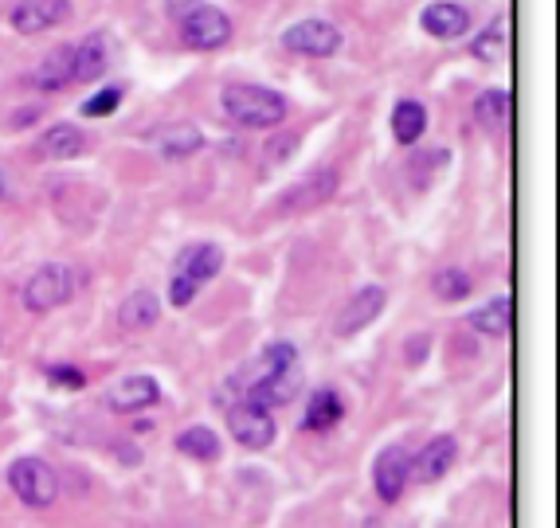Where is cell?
Returning <instances> with one entry per match:
<instances>
[{
    "label": "cell",
    "mask_w": 560,
    "mask_h": 528,
    "mask_svg": "<svg viewBox=\"0 0 560 528\" xmlns=\"http://www.w3.org/2000/svg\"><path fill=\"white\" fill-rule=\"evenodd\" d=\"M298 388H302V372H298V364H290L282 372H271V376L255 380L247 399L259 403V407H279V403H290V399L298 396Z\"/></svg>",
    "instance_id": "cell-15"
},
{
    "label": "cell",
    "mask_w": 560,
    "mask_h": 528,
    "mask_svg": "<svg viewBox=\"0 0 560 528\" xmlns=\"http://www.w3.org/2000/svg\"><path fill=\"white\" fill-rule=\"evenodd\" d=\"M427 130V106L416 102V98H404V102H396V110H392V137L400 141V145H416Z\"/></svg>",
    "instance_id": "cell-22"
},
{
    "label": "cell",
    "mask_w": 560,
    "mask_h": 528,
    "mask_svg": "<svg viewBox=\"0 0 560 528\" xmlns=\"http://www.w3.org/2000/svg\"><path fill=\"white\" fill-rule=\"evenodd\" d=\"M200 149H204V133L196 130V126H188V122H177L165 133H157V153L169 157V161H185V157L200 153Z\"/></svg>",
    "instance_id": "cell-20"
},
{
    "label": "cell",
    "mask_w": 560,
    "mask_h": 528,
    "mask_svg": "<svg viewBox=\"0 0 560 528\" xmlns=\"http://www.w3.org/2000/svg\"><path fill=\"white\" fill-rule=\"evenodd\" d=\"M47 380H51L55 388H71V392H79V388L87 384V376H83L79 368H71V364H55V368H47Z\"/></svg>",
    "instance_id": "cell-30"
},
{
    "label": "cell",
    "mask_w": 560,
    "mask_h": 528,
    "mask_svg": "<svg viewBox=\"0 0 560 528\" xmlns=\"http://www.w3.org/2000/svg\"><path fill=\"white\" fill-rule=\"evenodd\" d=\"M423 349H427V345H412V349H408V360H420Z\"/></svg>",
    "instance_id": "cell-33"
},
{
    "label": "cell",
    "mask_w": 560,
    "mask_h": 528,
    "mask_svg": "<svg viewBox=\"0 0 560 528\" xmlns=\"http://www.w3.org/2000/svg\"><path fill=\"white\" fill-rule=\"evenodd\" d=\"M408 470H412V458H408L404 446H388V450H380L373 482H376V497H380L384 505L400 501V493H404V485H408Z\"/></svg>",
    "instance_id": "cell-10"
},
{
    "label": "cell",
    "mask_w": 560,
    "mask_h": 528,
    "mask_svg": "<svg viewBox=\"0 0 560 528\" xmlns=\"http://www.w3.org/2000/svg\"><path fill=\"white\" fill-rule=\"evenodd\" d=\"M122 94H126V87H102L98 94H91L87 102H83V118H106V114H114L118 106H122Z\"/></svg>",
    "instance_id": "cell-29"
},
{
    "label": "cell",
    "mask_w": 560,
    "mask_h": 528,
    "mask_svg": "<svg viewBox=\"0 0 560 528\" xmlns=\"http://www.w3.org/2000/svg\"><path fill=\"white\" fill-rule=\"evenodd\" d=\"M220 266H224V251H220L216 243H196V247H188L185 255L177 259V270H173L169 302L177 309L188 306V302L196 298V290L220 274Z\"/></svg>",
    "instance_id": "cell-2"
},
{
    "label": "cell",
    "mask_w": 560,
    "mask_h": 528,
    "mask_svg": "<svg viewBox=\"0 0 560 528\" xmlns=\"http://www.w3.org/2000/svg\"><path fill=\"white\" fill-rule=\"evenodd\" d=\"M470 329H478L482 337H506L514 329V302L510 298H494L482 309L470 313Z\"/></svg>",
    "instance_id": "cell-21"
},
{
    "label": "cell",
    "mask_w": 560,
    "mask_h": 528,
    "mask_svg": "<svg viewBox=\"0 0 560 528\" xmlns=\"http://www.w3.org/2000/svg\"><path fill=\"white\" fill-rule=\"evenodd\" d=\"M455 454H459V442L451 439V435L431 439L420 454L412 458L408 478H416V485H435L439 478H447V470L455 466Z\"/></svg>",
    "instance_id": "cell-11"
},
{
    "label": "cell",
    "mask_w": 560,
    "mask_h": 528,
    "mask_svg": "<svg viewBox=\"0 0 560 528\" xmlns=\"http://www.w3.org/2000/svg\"><path fill=\"white\" fill-rule=\"evenodd\" d=\"M106 40L102 36H87L83 44H75V83H94L106 71Z\"/></svg>",
    "instance_id": "cell-24"
},
{
    "label": "cell",
    "mask_w": 560,
    "mask_h": 528,
    "mask_svg": "<svg viewBox=\"0 0 560 528\" xmlns=\"http://www.w3.org/2000/svg\"><path fill=\"white\" fill-rule=\"evenodd\" d=\"M87 149V133L79 130V126H71V122H55V126H47L40 133V145H36V153L47 157V161H71V157H79Z\"/></svg>",
    "instance_id": "cell-16"
},
{
    "label": "cell",
    "mask_w": 560,
    "mask_h": 528,
    "mask_svg": "<svg viewBox=\"0 0 560 528\" xmlns=\"http://www.w3.org/2000/svg\"><path fill=\"white\" fill-rule=\"evenodd\" d=\"M196 8H200V0H165V12H169L177 24L185 20L188 12H196Z\"/></svg>",
    "instance_id": "cell-31"
},
{
    "label": "cell",
    "mask_w": 560,
    "mask_h": 528,
    "mask_svg": "<svg viewBox=\"0 0 560 528\" xmlns=\"http://www.w3.org/2000/svg\"><path fill=\"white\" fill-rule=\"evenodd\" d=\"M8 485L32 509H47L59 497V478H55V470L47 466L44 458H20V462H12L8 466Z\"/></svg>",
    "instance_id": "cell-3"
},
{
    "label": "cell",
    "mask_w": 560,
    "mask_h": 528,
    "mask_svg": "<svg viewBox=\"0 0 560 528\" xmlns=\"http://www.w3.org/2000/svg\"><path fill=\"white\" fill-rule=\"evenodd\" d=\"M431 290H435V298H443V302H463L470 290H474V282H470L467 270H439V274L431 278Z\"/></svg>",
    "instance_id": "cell-28"
},
{
    "label": "cell",
    "mask_w": 560,
    "mask_h": 528,
    "mask_svg": "<svg viewBox=\"0 0 560 528\" xmlns=\"http://www.w3.org/2000/svg\"><path fill=\"white\" fill-rule=\"evenodd\" d=\"M0 200H12V188H8V176L0 173Z\"/></svg>",
    "instance_id": "cell-32"
},
{
    "label": "cell",
    "mask_w": 560,
    "mask_h": 528,
    "mask_svg": "<svg viewBox=\"0 0 560 528\" xmlns=\"http://www.w3.org/2000/svg\"><path fill=\"white\" fill-rule=\"evenodd\" d=\"M290 364H298V349L290 341H271L267 349L255 356V364H251V384L263 380V376H271V372L290 368Z\"/></svg>",
    "instance_id": "cell-25"
},
{
    "label": "cell",
    "mask_w": 560,
    "mask_h": 528,
    "mask_svg": "<svg viewBox=\"0 0 560 528\" xmlns=\"http://www.w3.org/2000/svg\"><path fill=\"white\" fill-rule=\"evenodd\" d=\"M224 114L243 130H275L286 122V98L271 87H251V83H235L220 94Z\"/></svg>",
    "instance_id": "cell-1"
},
{
    "label": "cell",
    "mask_w": 560,
    "mask_h": 528,
    "mask_svg": "<svg viewBox=\"0 0 560 528\" xmlns=\"http://www.w3.org/2000/svg\"><path fill=\"white\" fill-rule=\"evenodd\" d=\"M71 294H75V274H71V266L47 263L28 278V286H24V306L32 309V313H51V309L67 306Z\"/></svg>",
    "instance_id": "cell-4"
},
{
    "label": "cell",
    "mask_w": 560,
    "mask_h": 528,
    "mask_svg": "<svg viewBox=\"0 0 560 528\" xmlns=\"http://www.w3.org/2000/svg\"><path fill=\"white\" fill-rule=\"evenodd\" d=\"M282 47L294 51V55H314V59H329L337 47H341V32L329 24V20H298L282 32Z\"/></svg>",
    "instance_id": "cell-7"
},
{
    "label": "cell",
    "mask_w": 560,
    "mask_h": 528,
    "mask_svg": "<svg viewBox=\"0 0 560 528\" xmlns=\"http://www.w3.org/2000/svg\"><path fill=\"white\" fill-rule=\"evenodd\" d=\"M161 321V298L153 290H134L122 306H118V325L126 333H145Z\"/></svg>",
    "instance_id": "cell-18"
},
{
    "label": "cell",
    "mask_w": 560,
    "mask_h": 528,
    "mask_svg": "<svg viewBox=\"0 0 560 528\" xmlns=\"http://www.w3.org/2000/svg\"><path fill=\"white\" fill-rule=\"evenodd\" d=\"M177 450L196 458V462H216L220 458V435H212L208 427H188L177 435Z\"/></svg>",
    "instance_id": "cell-26"
},
{
    "label": "cell",
    "mask_w": 560,
    "mask_h": 528,
    "mask_svg": "<svg viewBox=\"0 0 560 528\" xmlns=\"http://www.w3.org/2000/svg\"><path fill=\"white\" fill-rule=\"evenodd\" d=\"M388 306V294L380 290V286H365V290H357L345 309H341V317H337V325H333V333L337 337H353V333H361L365 325H373L376 317H380V309Z\"/></svg>",
    "instance_id": "cell-9"
},
{
    "label": "cell",
    "mask_w": 560,
    "mask_h": 528,
    "mask_svg": "<svg viewBox=\"0 0 560 528\" xmlns=\"http://www.w3.org/2000/svg\"><path fill=\"white\" fill-rule=\"evenodd\" d=\"M110 411H118V415H134V411H145V407H153V403H161V388H157V380L153 376H126V380H118L114 388H110Z\"/></svg>",
    "instance_id": "cell-14"
},
{
    "label": "cell",
    "mask_w": 560,
    "mask_h": 528,
    "mask_svg": "<svg viewBox=\"0 0 560 528\" xmlns=\"http://www.w3.org/2000/svg\"><path fill=\"white\" fill-rule=\"evenodd\" d=\"M420 28L431 40H463L470 28V12L455 0H435L423 8Z\"/></svg>",
    "instance_id": "cell-12"
},
{
    "label": "cell",
    "mask_w": 560,
    "mask_h": 528,
    "mask_svg": "<svg viewBox=\"0 0 560 528\" xmlns=\"http://www.w3.org/2000/svg\"><path fill=\"white\" fill-rule=\"evenodd\" d=\"M333 192H337V173H333V169H318V173L302 176V180L282 196V208H290V212H314V208L326 204Z\"/></svg>",
    "instance_id": "cell-13"
},
{
    "label": "cell",
    "mask_w": 560,
    "mask_h": 528,
    "mask_svg": "<svg viewBox=\"0 0 560 528\" xmlns=\"http://www.w3.org/2000/svg\"><path fill=\"white\" fill-rule=\"evenodd\" d=\"M228 431H232V439L239 442V446H247V450H267V446L275 442V419H271L267 407L243 399V403H235L232 411H228Z\"/></svg>",
    "instance_id": "cell-6"
},
{
    "label": "cell",
    "mask_w": 560,
    "mask_h": 528,
    "mask_svg": "<svg viewBox=\"0 0 560 528\" xmlns=\"http://www.w3.org/2000/svg\"><path fill=\"white\" fill-rule=\"evenodd\" d=\"M506 47H510V32H506V20L498 16V20H490V28H482L470 55L482 59V63H498V59H506Z\"/></svg>",
    "instance_id": "cell-27"
},
{
    "label": "cell",
    "mask_w": 560,
    "mask_h": 528,
    "mask_svg": "<svg viewBox=\"0 0 560 528\" xmlns=\"http://www.w3.org/2000/svg\"><path fill=\"white\" fill-rule=\"evenodd\" d=\"M341 415H345L341 396H337L333 388H322V392H314V399L306 403V419H302V427H306V431H329V427L341 423Z\"/></svg>",
    "instance_id": "cell-23"
},
{
    "label": "cell",
    "mask_w": 560,
    "mask_h": 528,
    "mask_svg": "<svg viewBox=\"0 0 560 528\" xmlns=\"http://www.w3.org/2000/svg\"><path fill=\"white\" fill-rule=\"evenodd\" d=\"M36 87L40 90H63V87H71L75 83V47L71 44H59V47H51L47 51V59L36 67Z\"/></svg>",
    "instance_id": "cell-17"
},
{
    "label": "cell",
    "mask_w": 560,
    "mask_h": 528,
    "mask_svg": "<svg viewBox=\"0 0 560 528\" xmlns=\"http://www.w3.org/2000/svg\"><path fill=\"white\" fill-rule=\"evenodd\" d=\"M474 118H478L486 130H502V126H510V122H514V94L502 87L482 90V94L474 98Z\"/></svg>",
    "instance_id": "cell-19"
},
{
    "label": "cell",
    "mask_w": 560,
    "mask_h": 528,
    "mask_svg": "<svg viewBox=\"0 0 560 528\" xmlns=\"http://www.w3.org/2000/svg\"><path fill=\"white\" fill-rule=\"evenodd\" d=\"M63 20H71V0H20L12 8V28L20 36H36L47 28H59Z\"/></svg>",
    "instance_id": "cell-8"
},
{
    "label": "cell",
    "mask_w": 560,
    "mask_h": 528,
    "mask_svg": "<svg viewBox=\"0 0 560 528\" xmlns=\"http://www.w3.org/2000/svg\"><path fill=\"white\" fill-rule=\"evenodd\" d=\"M181 40L192 51H216V47H224L232 40V20H228L224 8L200 4L196 12H188L185 20H181Z\"/></svg>",
    "instance_id": "cell-5"
}]
</instances>
